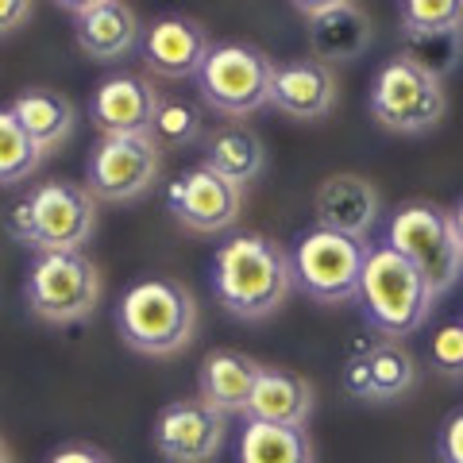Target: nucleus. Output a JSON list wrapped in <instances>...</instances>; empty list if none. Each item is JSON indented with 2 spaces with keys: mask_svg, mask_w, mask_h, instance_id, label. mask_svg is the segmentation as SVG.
Segmentation results:
<instances>
[{
  "mask_svg": "<svg viewBox=\"0 0 463 463\" xmlns=\"http://www.w3.org/2000/svg\"><path fill=\"white\" fill-rule=\"evenodd\" d=\"M294 289L289 251L263 232H236L213 259V298L236 321H263L279 313Z\"/></svg>",
  "mask_w": 463,
  "mask_h": 463,
  "instance_id": "nucleus-1",
  "label": "nucleus"
},
{
  "mask_svg": "<svg viewBox=\"0 0 463 463\" xmlns=\"http://www.w3.org/2000/svg\"><path fill=\"white\" fill-rule=\"evenodd\" d=\"M8 232L35 255L85 251V243L97 232V197L81 182L66 178L32 185L8 209Z\"/></svg>",
  "mask_w": 463,
  "mask_h": 463,
  "instance_id": "nucleus-2",
  "label": "nucleus"
},
{
  "mask_svg": "<svg viewBox=\"0 0 463 463\" xmlns=\"http://www.w3.org/2000/svg\"><path fill=\"white\" fill-rule=\"evenodd\" d=\"M116 332L139 355H178L197 332V301L174 279H143L116 301Z\"/></svg>",
  "mask_w": 463,
  "mask_h": 463,
  "instance_id": "nucleus-3",
  "label": "nucleus"
},
{
  "mask_svg": "<svg viewBox=\"0 0 463 463\" xmlns=\"http://www.w3.org/2000/svg\"><path fill=\"white\" fill-rule=\"evenodd\" d=\"M432 301L437 294L398 251H390L386 243L367 251L364 274H359V306L371 332L402 344L432 317Z\"/></svg>",
  "mask_w": 463,
  "mask_h": 463,
  "instance_id": "nucleus-4",
  "label": "nucleus"
},
{
  "mask_svg": "<svg viewBox=\"0 0 463 463\" xmlns=\"http://www.w3.org/2000/svg\"><path fill=\"white\" fill-rule=\"evenodd\" d=\"M386 248L398 251L421 274L432 294L452 289L463 274V251L452 228V213L432 205V201H410L390 216Z\"/></svg>",
  "mask_w": 463,
  "mask_h": 463,
  "instance_id": "nucleus-5",
  "label": "nucleus"
},
{
  "mask_svg": "<svg viewBox=\"0 0 463 463\" xmlns=\"http://www.w3.org/2000/svg\"><path fill=\"white\" fill-rule=\"evenodd\" d=\"M371 243L355 236H340L332 228L313 224L301 232L289 248L294 286L321 306H344L359 298V274H364Z\"/></svg>",
  "mask_w": 463,
  "mask_h": 463,
  "instance_id": "nucleus-6",
  "label": "nucleus"
},
{
  "mask_svg": "<svg viewBox=\"0 0 463 463\" xmlns=\"http://www.w3.org/2000/svg\"><path fill=\"white\" fill-rule=\"evenodd\" d=\"M24 301L47 325L85 321L100 306V270L85 251L35 255L24 279Z\"/></svg>",
  "mask_w": 463,
  "mask_h": 463,
  "instance_id": "nucleus-7",
  "label": "nucleus"
},
{
  "mask_svg": "<svg viewBox=\"0 0 463 463\" xmlns=\"http://www.w3.org/2000/svg\"><path fill=\"white\" fill-rule=\"evenodd\" d=\"M274 70L279 62L255 43H216L194 81L209 109L224 116H251L270 105Z\"/></svg>",
  "mask_w": 463,
  "mask_h": 463,
  "instance_id": "nucleus-8",
  "label": "nucleus"
},
{
  "mask_svg": "<svg viewBox=\"0 0 463 463\" xmlns=\"http://www.w3.org/2000/svg\"><path fill=\"white\" fill-rule=\"evenodd\" d=\"M367 109L386 132H402V136L432 132L448 112L444 81L421 74V70L410 66L398 54L390 62H383L379 74L371 78Z\"/></svg>",
  "mask_w": 463,
  "mask_h": 463,
  "instance_id": "nucleus-9",
  "label": "nucleus"
},
{
  "mask_svg": "<svg viewBox=\"0 0 463 463\" xmlns=\"http://www.w3.org/2000/svg\"><path fill=\"white\" fill-rule=\"evenodd\" d=\"M163 170V151L151 136H100L85 158V190L97 201H124L143 197Z\"/></svg>",
  "mask_w": 463,
  "mask_h": 463,
  "instance_id": "nucleus-10",
  "label": "nucleus"
},
{
  "mask_svg": "<svg viewBox=\"0 0 463 463\" xmlns=\"http://www.w3.org/2000/svg\"><path fill=\"white\" fill-rule=\"evenodd\" d=\"M228 437V417L201 398H178L158 410L151 425L155 452L166 463H213Z\"/></svg>",
  "mask_w": 463,
  "mask_h": 463,
  "instance_id": "nucleus-11",
  "label": "nucleus"
},
{
  "mask_svg": "<svg viewBox=\"0 0 463 463\" xmlns=\"http://www.w3.org/2000/svg\"><path fill=\"white\" fill-rule=\"evenodd\" d=\"M166 209L185 232L213 236L240 221L243 190L209 166H190L166 185Z\"/></svg>",
  "mask_w": 463,
  "mask_h": 463,
  "instance_id": "nucleus-12",
  "label": "nucleus"
},
{
  "mask_svg": "<svg viewBox=\"0 0 463 463\" xmlns=\"http://www.w3.org/2000/svg\"><path fill=\"white\" fill-rule=\"evenodd\" d=\"M163 93L147 74H109L90 97V120L100 136H151Z\"/></svg>",
  "mask_w": 463,
  "mask_h": 463,
  "instance_id": "nucleus-13",
  "label": "nucleus"
},
{
  "mask_svg": "<svg viewBox=\"0 0 463 463\" xmlns=\"http://www.w3.org/2000/svg\"><path fill=\"white\" fill-rule=\"evenodd\" d=\"M294 8L306 20L309 51L317 62H347L371 47V16L352 0H294Z\"/></svg>",
  "mask_w": 463,
  "mask_h": 463,
  "instance_id": "nucleus-14",
  "label": "nucleus"
},
{
  "mask_svg": "<svg viewBox=\"0 0 463 463\" xmlns=\"http://www.w3.org/2000/svg\"><path fill=\"white\" fill-rule=\"evenodd\" d=\"M417 383V364L410 355V347H402L394 340L367 344L344 364V390L355 402L367 405H390L405 398Z\"/></svg>",
  "mask_w": 463,
  "mask_h": 463,
  "instance_id": "nucleus-15",
  "label": "nucleus"
},
{
  "mask_svg": "<svg viewBox=\"0 0 463 463\" xmlns=\"http://www.w3.org/2000/svg\"><path fill=\"white\" fill-rule=\"evenodd\" d=\"M213 51L209 27L194 16H158L147 24L139 43L143 66L155 78H197V70L205 66V58Z\"/></svg>",
  "mask_w": 463,
  "mask_h": 463,
  "instance_id": "nucleus-16",
  "label": "nucleus"
},
{
  "mask_svg": "<svg viewBox=\"0 0 463 463\" xmlns=\"http://www.w3.org/2000/svg\"><path fill=\"white\" fill-rule=\"evenodd\" d=\"M340 100V81L336 70L317 62V58H289V62H279L274 70V90H270V105L279 109L289 120H325L332 116Z\"/></svg>",
  "mask_w": 463,
  "mask_h": 463,
  "instance_id": "nucleus-17",
  "label": "nucleus"
},
{
  "mask_svg": "<svg viewBox=\"0 0 463 463\" xmlns=\"http://www.w3.org/2000/svg\"><path fill=\"white\" fill-rule=\"evenodd\" d=\"M74 16L78 51L93 62H120L136 51L139 20L120 0H85V5H58Z\"/></svg>",
  "mask_w": 463,
  "mask_h": 463,
  "instance_id": "nucleus-18",
  "label": "nucleus"
},
{
  "mask_svg": "<svg viewBox=\"0 0 463 463\" xmlns=\"http://www.w3.org/2000/svg\"><path fill=\"white\" fill-rule=\"evenodd\" d=\"M313 216L321 228L367 240V232L379 221V190H374L364 174H328L317 185Z\"/></svg>",
  "mask_w": 463,
  "mask_h": 463,
  "instance_id": "nucleus-19",
  "label": "nucleus"
},
{
  "mask_svg": "<svg viewBox=\"0 0 463 463\" xmlns=\"http://www.w3.org/2000/svg\"><path fill=\"white\" fill-rule=\"evenodd\" d=\"M263 364L236 347H213L197 364V398L216 413H248L251 390Z\"/></svg>",
  "mask_w": 463,
  "mask_h": 463,
  "instance_id": "nucleus-20",
  "label": "nucleus"
},
{
  "mask_svg": "<svg viewBox=\"0 0 463 463\" xmlns=\"http://www.w3.org/2000/svg\"><path fill=\"white\" fill-rule=\"evenodd\" d=\"M248 421H267V425H289L306 429L313 417V386L301 379L298 371L286 367H263L255 379L251 402H248Z\"/></svg>",
  "mask_w": 463,
  "mask_h": 463,
  "instance_id": "nucleus-21",
  "label": "nucleus"
},
{
  "mask_svg": "<svg viewBox=\"0 0 463 463\" xmlns=\"http://www.w3.org/2000/svg\"><path fill=\"white\" fill-rule=\"evenodd\" d=\"M201 166L216 170L221 178L236 182L240 190H243V185H251L259 174H263V166H267V147H263V139H259L251 128H243V124H224V128H216V132H209V139H205V158H201Z\"/></svg>",
  "mask_w": 463,
  "mask_h": 463,
  "instance_id": "nucleus-22",
  "label": "nucleus"
},
{
  "mask_svg": "<svg viewBox=\"0 0 463 463\" xmlns=\"http://www.w3.org/2000/svg\"><path fill=\"white\" fill-rule=\"evenodd\" d=\"M12 116L20 120V128L32 136L35 147L47 155L54 147H62L74 132V100L66 93H54V90H24L16 100H12Z\"/></svg>",
  "mask_w": 463,
  "mask_h": 463,
  "instance_id": "nucleus-23",
  "label": "nucleus"
},
{
  "mask_svg": "<svg viewBox=\"0 0 463 463\" xmlns=\"http://www.w3.org/2000/svg\"><path fill=\"white\" fill-rule=\"evenodd\" d=\"M236 463H317L313 437L306 429L243 421L236 440Z\"/></svg>",
  "mask_w": 463,
  "mask_h": 463,
  "instance_id": "nucleus-24",
  "label": "nucleus"
},
{
  "mask_svg": "<svg viewBox=\"0 0 463 463\" xmlns=\"http://www.w3.org/2000/svg\"><path fill=\"white\" fill-rule=\"evenodd\" d=\"M402 58L421 74L444 81L463 62V32H432V35H402Z\"/></svg>",
  "mask_w": 463,
  "mask_h": 463,
  "instance_id": "nucleus-25",
  "label": "nucleus"
},
{
  "mask_svg": "<svg viewBox=\"0 0 463 463\" xmlns=\"http://www.w3.org/2000/svg\"><path fill=\"white\" fill-rule=\"evenodd\" d=\"M205 132V116H201L197 100L190 97H163L151 124V143L158 151H182L201 139Z\"/></svg>",
  "mask_w": 463,
  "mask_h": 463,
  "instance_id": "nucleus-26",
  "label": "nucleus"
},
{
  "mask_svg": "<svg viewBox=\"0 0 463 463\" xmlns=\"http://www.w3.org/2000/svg\"><path fill=\"white\" fill-rule=\"evenodd\" d=\"M43 163V151L20 128L12 109H0V185H24Z\"/></svg>",
  "mask_w": 463,
  "mask_h": 463,
  "instance_id": "nucleus-27",
  "label": "nucleus"
},
{
  "mask_svg": "<svg viewBox=\"0 0 463 463\" xmlns=\"http://www.w3.org/2000/svg\"><path fill=\"white\" fill-rule=\"evenodd\" d=\"M398 24L413 35L463 32V0H405L398 8Z\"/></svg>",
  "mask_w": 463,
  "mask_h": 463,
  "instance_id": "nucleus-28",
  "label": "nucleus"
},
{
  "mask_svg": "<svg viewBox=\"0 0 463 463\" xmlns=\"http://www.w3.org/2000/svg\"><path fill=\"white\" fill-rule=\"evenodd\" d=\"M429 364L440 374H463V321H448L432 332Z\"/></svg>",
  "mask_w": 463,
  "mask_h": 463,
  "instance_id": "nucleus-29",
  "label": "nucleus"
},
{
  "mask_svg": "<svg viewBox=\"0 0 463 463\" xmlns=\"http://www.w3.org/2000/svg\"><path fill=\"white\" fill-rule=\"evenodd\" d=\"M437 456L440 463H463V410L452 413L437 437Z\"/></svg>",
  "mask_w": 463,
  "mask_h": 463,
  "instance_id": "nucleus-30",
  "label": "nucleus"
},
{
  "mask_svg": "<svg viewBox=\"0 0 463 463\" xmlns=\"http://www.w3.org/2000/svg\"><path fill=\"white\" fill-rule=\"evenodd\" d=\"M47 463H112V456L105 452V448H97V444L70 440L62 448H54V452L47 456Z\"/></svg>",
  "mask_w": 463,
  "mask_h": 463,
  "instance_id": "nucleus-31",
  "label": "nucleus"
},
{
  "mask_svg": "<svg viewBox=\"0 0 463 463\" xmlns=\"http://www.w3.org/2000/svg\"><path fill=\"white\" fill-rule=\"evenodd\" d=\"M35 16L32 0H0V35H12Z\"/></svg>",
  "mask_w": 463,
  "mask_h": 463,
  "instance_id": "nucleus-32",
  "label": "nucleus"
},
{
  "mask_svg": "<svg viewBox=\"0 0 463 463\" xmlns=\"http://www.w3.org/2000/svg\"><path fill=\"white\" fill-rule=\"evenodd\" d=\"M452 213V228H456V240H459V251H463V197L456 201V209H448Z\"/></svg>",
  "mask_w": 463,
  "mask_h": 463,
  "instance_id": "nucleus-33",
  "label": "nucleus"
},
{
  "mask_svg": "<svg viewBox=\"0 0 463 463\" xmlns=\"http://www.w3.org/2000/svg\"><path fill=\"white\" fill-rule=\"evenodd\" d=\"M0 463H8V448H5V440H0Z\"/></svg>",
  "mask_w": 463,
  "mask_h": 463,
  "instance_id": "nucleus-34",
  "label": "nucleus"
}]
</instances>
